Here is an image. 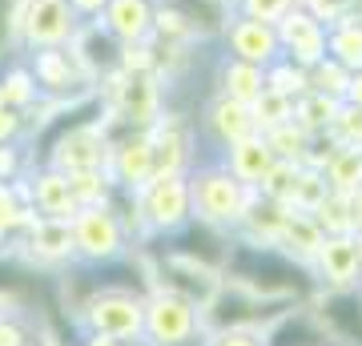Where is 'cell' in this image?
<instances>
[{"instance_id": "1", "label": "cell", "mask_w": 362, "mask_h": 346, "mask_svg": "<svg viewBox=\"0 0 362 346\" xmlns=\"http://www.w3.org/2000/svg\"><path fill=\"white\" fill-rule=\"evenodd\" d=\"M141 318H145V290L137 282H101L97 270V286L85 298L69 322L73 338L81 334H105L113 342H137L141 338Z\"/></svg>"}, {"instance_id": "2", "label": "cell", "mask_w": 362, "mask_h": 346, "mask_svg": "<svg viewBox=\"0 0 362 346\" xmlns=\"http://www.w3.org/2000/svg\"><path fill=\"white\" fill-rule=\"evenodd\" d=\"M185 185H189V214H194V221L214 226V230H233L246 218L254 197H258V190L242 185L230 169L221 166V157H197L189 166V173H185Z\"/></svg>"}, {"instance_id": "3", "label": "cell", "mask_w": 362, "mask_h": 346, "mask_svg": "<svg viewBox=\"0 0 362 346\" xmlns=\"http://www.w3.org/2000/svg\"><path fill=\"white\" fill-rule=\"evenodd\" d=\"M69 226H73V262L77 266H89V270L117 266L129 254V233H125L121 209L113 202L81 205L69 218Z\"/></svg>"}, {"instance_id": "4", "label": "cell", "mask_w": 362, "mask_h": 346, "mask_svg": "<svg viewBox=\"0 0 362 346\" xmlns=\"http://www.w3.org/2000/svg\"><path fill=\"white\" fill-rule=\"evenodd\" d=\"M133 209H137V218H141L149 238H173L177 230H185L194 221L185 173H153L141 190L133 193Z\"/></svg>"}, {"instance_id": "5", "label": "cell", "mask_w": 362, "mask_h": 346, "mask_svg": "<svg viewBox=\"0 0 362 346\" xmlns=\"http://www.w3.org/2000/svg\"><path fill=\"white\" fill-rule=\"evenodd\" d=\"M109 161V125L105 117H85V121H61L49 137L45 161L61 173H81V169H105Z\"/></svg>"}, {"instance_id": "6", "label": "cell", "mask_w": 362, "mask_h": 346, "mask_svg": "<svg viewBox=\"0 0 362 346\" xmlns=\"http://www.w3.org/2000/svg\"><path fill=\"white\" fill-rule=\"evenodd\" d=\"M206 334L202 310L189 298L173 290H149L145 294V318H141V342L145 346H197Z\"/></svg>"}, {"instance_id": "7", "label": "cell", "mask_w": 362, "mask_h": 346, "mask_svg": "<svg viewBox=\"0 0 362 346\" xmlns=\"http://www.w3.org/2000/svg\"><path fill=\"white\" fill-rule=\"evenodd\" d=\"M81 28V16L69 8V0H25L16 4V37L28 52L69 45Z\"/></svg>"}, {"instance_id": "8", "label": "cell", "mask_w": 362, "mask_h": 346, "mask_svg": "<svg viewBox=\"0 0 362 346\" xmlns=\"http://www.w3.org/2000/svg\"><path fill=\"white\" fill-rule=\"evenodd\" d=\"M194 133H197V145L209 149L202 157H221L230 149L233 142H242L250 133H258L254 129V117H250V105L233 101V97H209L194 117Z\"/></svg>"}, {"instance_id": "9", "label": "cell", "mask_w": 362, "mask_h": 346, "mask_svg": "<svg viewBox=\"0 0 362 346\" xmlns=\"http://www.w3.org/2000/svg\"><path fill=\"white\" fill-rule=\"evenodd\" d=\"M13 250L33 270L57 274V270L73 266V226L69 218H33L13 238Z\"/></svg>"}, {"instance_id": "10", "label": "cell", "mask_w": 362, "mask_h": 346, "mask_svg": "<svg viewBox=\"0 0 362 346\" xmlns=\"http://www.w3.org/2000/svg\"><path fill=\"white\" fill-rule=\"evenodd\" d=\"M105 173L113 181V190L137 193L145 181L153 178V145H149V129H125L121 137H109V161Z\"/></svg>"}, {"instance_id": "11", "label": "cell", "mask_w": 362, "mask_h": 346, "mask_svg": "<svg viewBox=\"0 0 362 346\" xmlns=\"http://www.w3.org/2000/svg\"><path fill=\"white\" fill-rule=\"evenodd\" d=\"M310 278L318 290H358L362 258L354 246V233H326L310 262Z\"/></svg>"}, {"instance_id": "12", "label": "cell", "mask_w": 362, "mask_h": 346, "mask_svg": "<svg viewBox=\"0 0 362 346\" xmlns=\"http://www.w3.org/2000/svg\"><path fill=\"white\" fill-rule=\"evenodd\" d=\"M221 45H226V57L233 61H246V64H258L266 69L270 61L282 57V45H278V28L266 25V21H254V16H226L221 25Z\"/></svg>"}, {"instance_id": "13", "label": "cell", "mask_w": 362, "mask_h": 346, "mask_svg": "<svg viewBox=\"0 0 362 346\" xmlns=\"http://www.w3.org/2000/svg\"><path fill=\"white\" fill-rule=\"evenodd\" d=\"M25 193H28V205H33L37 218H73L81 209L69 173H61V169H52V166H40L37 173H28Z\"/></svg>"}, {"instance_id": "14", "label": "cell", "mask_w": 362, "mask_h": 346, "mask_svg": "<svg viewBox=\"0 0 362 346\" xmlns=\"http://www.w3.org/2000/svg\"><path fill=\"white\" fill-rule=\"evenodd\" d=\"M101 25L117 45L149 40V33H153V0H109L101 8Z\"/></svg>"}, {"instance_id": "15", "label": "cell", "mask_w": 362, "mask_h": 346, "mask_svg": "<svg viewBox=\"0 0 362 346\" xmlns=\"http://www.w3.org/2000/svg\"><path fill=\"white\" fill-rule=\"evenodd\" d=\"M274 161H278V157H274V149L266 145L262 133H250V137L233 142L230 149L221 154V166L230 169L242 185H250V190H258L262 181H266V173L274 169Z\"/></svg>"}, {"instance_id": "16", "label": "cell", "mask_w": 362, "mask_h": 346, "mask_svg": "<svg viewBox=\"0 0 362 346\" xmlns=\"http://www.w3.org/2000/svg\"><path fill=\"white\" fill-rule=\"evenodd\" d=\"M322 226L306 214V209H290L282 221V230H278V242H274V250H282L290 262H298V266L310 270L314 254H318V246H322Z\"/></svg>"}, {"instance_id": "17", "label": "cell", "mask_w": 362, "mask_h": 346, "mask_svg": "<svg viewBox=\"0 0 362 346\" xmlns=\"http://www.w3.org/2000/svg\"><path fill=\"white\" fill-rule=\"evenodd\" d=\"M214 85H218L221 97H233V101H258L262 89H266V69L246 61H233V57H221L218 69H214Z\"/></svg>"}, {"instance_id": "18", "label": "cell", "mask_w": 362, "mask_h": 346, "mask_svg": "<svg viewBox=\"0 0 362 346\" xmlns=\"http://www.w3.org/2000/svg\"><path fill=\"white\" fill-rule=\"evenodd\" d=\"M326 178V190L330 193H350L362 185V149L358 145H334L326 166L318 169Z\"/></svg>"}, {"instance_id": "19", "label": "cell", "mask_w": 362, "mask_h": 346, "mask_svg": "<svg viewBox=\"0 0 362 346\" xmlns=\"http://www.w3.org/2000/svg\"><path fill=\"white\" fill-rule=\"evenodd\" d=\"M338 105H342L338 97H326V93L306 89L302 97H294V113H290V121H298L310 137H322V133H330V121H334Z\"/></svg>"}, {"instance_id": "20", "label": "cell", "mask_w": 362, "mask_h": 346, "mask_svg": "<svg viewBox=\"0 0 362 346\" xmlns=\"http://www.w3.org/2000/svg\"><path fill=\"white\" fill-rule=\"evenodd\" d=\"M262 137H266V145L274 149V157H278V161H294V166H302V161H306V154H310V145H314V137L298 125V121H282V125L266 129Z\"/></svg>"}, {"instance_id": "21", "label": "cell", "mask_w": 362, "mask_h": 346, "mask_svg": "<svg viewBox=\"0 0 362 346\" xmlns=\"http://www.w3.org/2000/svg\"><path fill=\"white\" fill-rule=\"evenodd\" d=\"M326 57H334L342 69H362V25L342 21V25L326 28Z\"/></svg>"}, {"instance_id": "22", "label": "cell", "mask_w": 362, "mask_h": 346, "mask_svg": "<svg viewBox=\"0 0 362 346\" xmlns=\"http://www.w3.org/2000/svg\"><path fill=\"white\" fill-rule=\"evenodd\" d=\"M0 93H4V105L8 109H25L40 97L37 93V81L28 73V61H16V64H4V73H0Z\"/></svg>"}, {"instance_id": "23", "label": "cell", "mask_w": 362, "mask_h": 346, "mask_svg": "<svg viewBox=\"0 0 362 346\" xmlns=\"http://www.w3.org/2000/svg\"><path fill=\"white\" fill-rule=\"evenodd\" d=\"M266 89L282 93V97L294 101V97H302V93L310 89V85H306V69L294 64L290 57H278V61L266 64Z\"/></svg>"}, {"instance_id": "24", "label": "cell", "mask_w": 362, "mask_h": 346, "mask_svg": "<svg viewBox=\"0 0 362 346\" xmlns=\"http://www.w3.org/2000/svg\"><path fill=\"white\" fill-rule=\"evenodd\" d=\"M346 81H350V69L334 61V57H322V61H314L306 69V85L314 93H326V97H338L342 101V93H346Z\"/></svg>"}, {"instance_id": "25", "label": "cell", "mask_w": 362, "mask_h": 346, "mask_svg": "<svg viewBox=\"0 0 362 346\" xmlns=\"http://www.w3.org/2000/svg\"><path fill=\"white\" fill-rule=\"evenodd\" d=\"M290 113H294V101L282 97V93H274V89H262L258 101H250V117H254V129H258V133L290 121Z\"/></svg>"}, {"instance_id": "26", "label": "cell", "mask_w": 362, "mask_h": 346, "mask_svg": "<svg viewBox=\"0 0 362 346\" xmlns=\"http://www.w3.org/2000/svg\"><path fill=\"white\" fill-rule=\"evenodd\" d=\"M310 218L322 226V233H354V221H350V205L346 193H326L322 202L310 209Z\"/></svg>"}, {"instance_id": "27", "label": "cell", "mask_w": 362, "mask_h": 346, "mask_svg": "<svg viewBox=\"0 0 362 346\" xmlns=\"http://www.w3.org/2000/svg\"><path fill=\"white\" fill-rule=\"evenodd\" d=\"M69 181H73V193L81 205H105L117 193L105 169H81V173H69Z\"/></svg>"}, {"instance_id": "28", "label": "cell", "mask_w": 362, "mask_h": 346, "mask_svg": "<svg viewBox=\"0 0 362 346\" xmlns=\"http://www.w3.org/2000/svg\"><path fill=\"white\" fill-rule=\"evenodd\" d=\"M326 137H334L338 145H358L362 149V105H350L342 101L338 105L334 121H330V133Z\"/></svg>"}, {"instance_id": "29", "label": "cell", "mask_w": 362, "mask_h": 346, "mask_svg": "<svg viewBox=\"0 0 362 346\" xmlns=\"http://www.w3.org/2000/svg\"><path fill=\"white\" fill-rule=\"evenodd\" d=\"M197 346H266V334L246 326H214L197 338Z\"/></svg>"}, {"instance_id": "30", "label": "cell", "mask_w": 362, "mask_h": 346, "mask_svg": "<svg viewBox=\"0 0 362 346\" xmlns=\"http://www.w3.org/2000/svg\"><path fill=\"white\" fill-rule=\"evenodd\" d=\"M37 342V318L28 314H4L0 318V346H33Z\"/></svg>"}, {"instance_id": "31", "label": "cell", "mask_w": 362, "mask_h": 346, "mask_svg": "<svg viewBox=\"0 0 362 346\" xmlns=\"http://www.w3.org/2000/svg\"><path fill=\"white\" fill-rule=\"evenodd\" d=\"M298 0H238V13L254 16V21H266V25H278Z\"/></svg>"}, {"instance_id": "32", "label": "cell", "mask_w": 362, "mask_h": 346, "mask_svg": "<svg viewBox=\"0 0 362 346\" xmlns=\"http://www.w3.org/2000/svg\"><path fill=\"white\" fill-rule=\"evenodd\" d=\"M33 166V157L21 149V142H8L0 145V181H21Z\"/></svg>"}, {"instance_id": "33", "label": "cell", "mask_w": 362, "mask_h": 346, "mask_svg": "<svg viewBox=\"0 0 362 346\" xmlns=\"http://www.w3.org/2000/svg\"><path fill=\"white\" fill-rule=\"evenodd\" d=\"M21 137H25V117H21V109L0 105V145L21 142Z\"/></svg>"}, {"instance_id": "34", "label": "cell", "mask_w": 362, "mask_h": 346, "mask_svg": "<svg viewBox=\"0 0 362 346\" xmlns=\"http://www.w3.org/2000/svg\"><path fill=\"white\" fill-rule=\"evenodd\" d=\"M16 33V0H0V64H4V57H8V40H13Z\"/></svg>"}, {"instance_id": "35", "label": "cell", "mask_w": 362, "mask_h": 346, "mask_svg": "<svg viewBox=\"0 0 362 346\" xmlns=\"http://www.w3.org/2000/svg\"><path fill=\"white\" fill-rule=\"evenodd\" d=\"M109 0H69V8L81 16V21H93V16H101V8Z\"/></svg>"}, {"instance_id": "36", "label": "cell", "mask_w": 362, "mask_h": 346, "mask_svg": "<svg viewBox=\"0 0 362 346\" xmlns=\"http://www.w3.org/2000/svg\"><path fill=\"white\" fill-rule=\"evenodd\" d=\"M346 205H350V221H354V230H362V185L346 193Z\"/></svg>"}, {"instance_id": "37", "label": "cell", "mask_w": 362, "mask_h": 346, "mask_svg": "<svg viewBox=\"0 0 362 346\" xmlns=\"http://www.w3.org/2000/svg\"><path fill=\"white\" fill-rule=\"evenodd\" d=\"M73 346H121V342H113V338H105V334H81Z\"/></svg>"}, {"instance_id": "38", "label": "cell", "mask_w": 362, "mask_h": 346, "mask_svg": "<svg viewBox=\"0 0 362 346\" xmlns=\"http://www.w3.org/2000/svg\"><path fill=\"white\" fill-rule=\"evenodd\" d=\"M354 246H358V258H362V230H354Z\"/></svg>"}, {"instance_id": "39", "label": "cell", "mask_w": 362, "mask_h": 346, "mask_svg": "<svg viewBox=\"0 0 362 346\" xmlns=\"http://www.w3.org/2000/svg\"><path fill=\"white\" fill-rule=\"evenodd\" d=\"M121 346H145V342H141V338H137V342H121Z\"/></svg>"}, {"instance_id": "40", "label": "cell", "mask_w": 362, "mask_h": 346, "mask_svg": "<svg viewBox=\"0 0 362 346\" xmlns=\"http://www.w3.org/2000/svg\"><path fill=\"white\" fill-rule=\"evenodd\" d=\"M4 314H8V310H4V306H0V318H4Z\"/></svg>"}]
</instances>
